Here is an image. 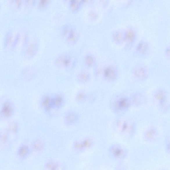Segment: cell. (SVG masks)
I'll use <instances>...</instances> for the list:
<instances>
[{
	"mask_svg": "<svg viewBox=\"0 0 170 170\" xmlns=\"http://www.w3.org/2000/svg\"><path fill=\"white\" fill-rule=\"evenodd\" d=\"M144 99L142 95L139 94H136L133 96L131 100H130L131 103H132L135 105L139 106L143 103Z\"/></svg>",
	"mask_w": 170,
	"mask_h": 170,
	"instance_id": "2e32d148",
	"label": "cell"
},
{
	"mask_svg": "<svg viewBox=\"0 0 170 170\" xmlns=\"http://www.w3.org/2000/svg\"><path fill=\"white\" fill-rule=\"evenodd\" d=\"M44 147L43 144L40 141H37L33 145L34 149L37 151H40L43 149Z\"/></svg>",
	"mask_w": 170,
	"mask_h": 170,
	"instance_id": "cb8c5ba5",
	"label": "cell"
},
{
	"mask_svg": "<svg viewBox=\"0 0 170 170\" xmlns=\"http://www.w3.org/2000/svg\"><path fill=\"white\" fill-rule=\"evenodd\" d=\"M18 33L12 31H9L6 35L5 46L8 49L13 48L17 45Z\"/></svg>",
	"mask_w": 170,
	"mask_h": 170,
	"instance_id": "5b68a950",
	"label": "cell"
},
{
	"mask_svg": "<svg viewBox=\"0 0 170 170\" xmlns=\"http://www.w3.org/2000/svg\"><path fill=\"white\" fill-rule=\"evenodd\" d=\"M42 104L47 110L49 109L53 105V100L48 97H45L43 100Z\"/></svg>",
	"mask_w": 170,
	"mask_h": 170,
	"instance_id": "d6986e66",
	"label": "cell"
},
{
	"mask_svg": "<svg viewBox=\"0 0 170 170\" xmlns=\"http://www.w3.org/2000/svg\"><path fill=\"white\" fill-rule=\"evenodd\" d=\"M0 140L3 144H6L8 141V136L6 133L2 134L0 136Z\"/></svg>",
	"mask_w": 170,
	"mask_h": 170,
	"instance_id": "484cf974",
	"label": "cell"
},
{
	"mask_svg": "<svg viewBox=\"0 0 170 170\" xmlns=\"http://www.w3.org/2000/svg\"><path fill=\"white\" fill-rule=\"evenodd\" d=\"M60 167L59 163L54 160H50L46 162L45 166L46 170H59Z\"/></svg>",
	"mask_w": 170,
	"mask_h": 170,
	"instance_id": "9a60e30c",
	"label": "cell"
},
{
	"mask_svg": "<svg viewBox=\"0 0 170 170\" xmlns=\"http://www.w3.org/2000/svg\"><path fill=\"white\" fill-rule=\"evenodd\" d=\"M84 98V95L82 93H80V94H79L78 96V99H79V100H80V101H82Z\"/></svg>",
	"mask_w": 170,
	"mask_h": 170,
	"instance_id": "4dcf8cb0",
	"label": "cell"
},
{
	"mask_svg": "<svg viewBox=\"0 0 170 170\" xmlns=\"http://www.w3.org/2000/svg\"><path fill=\"white\" fill-rule=\"evenodd\" d=\"M85 61V63L88 66H91L94 64V58L91 55H88L86 56Z\"/></svg>",
	"mask_w": 170,
	"mask_h": 170,
	"instance_id": "7402d4cb",
	"label": "cell"
},
{
	"mask_svg": "<svg viewBox=\"0 0 170 170\" xmlns=\"http://www.w3.org/2000/svg\"><path fill=\"white\" fill-rule=\"evenodd\" d=\"M38 48V45L36 42H32L28 45L25 51V56L31 57L36 53Z\"/></svg>",
	"mask_w": 170,
	"mask_h": 170,
	"instance_id": "4fadbf2b",
	"label": "cell"
},
{
	"mask_svg": "<svg viewBox=\"0 0 170 170\" xmlns=\"http://www.w3.org/2000/svg\"><path fill=\"white\" fill-rule=\"evenodd\" d=\"M9 129L10 131L14 132H17L18 130V127L16 123H12L9 125Z\"/></svg>",
	"mask_w": 170,
	"mask_h": 170,
	"instance_id": "4316f807",
	"label": "cell"
},
{
	"mask_svg": "<svg viewBox=\"0 0 170 170\" xmlns=\"http://www.w3.org/2000/svg\"><path fill=\"white\" fill-rule=\"evenodd\" d=\"M63 102L62 97L60 96L57 97L56 98L53 100V105L57 107L61 105Z\"/></svg>",
	"mask_w": 170,
	"mask_h": 170,
	"instance_id": "d4e9b609",
	"label": "cell"
},
{
	"mask_svg": "<svg viewBox=\"0 0 170 170\" xmlns=\"http://www.w3.org/2000/svg\"><path fill=\"white\" fill-rule=\"evenodd\" d=\"M82 1H72L70 4V7L72 10L76 11L80 8Z\"/></svg>",
	"mask_w": 170,
	"mask_h": 170,
	"instance_id": "ffe728a7",
	"label": "cell"
},
{
	"mask_svg": "<svg viewBox=\"0 0 170 170\" xmlns=\"http://www.w3.org/2000/svg\"><path fill=\"white\" fill-rule=\"evenodd\" d=\"M94 144L92 139H86L81 142H76L74 144V147L76 150L81 152L91 148Z\"/></svg>",
	"mask_w": 170,
	"mask_h": 170,
	"instance_id": "52a82bcc",
	"label": "cell"
},
{
	"mask_svg": "<svg viewBox=\"0 0 170 170\" xmlns=\"http://www.w3.org/2000/svg\"><path fill=\"white\" fill-rule=\"evenodd\" d=\"M159 170H167V169H160Z\"/></svg>",
	"mask_w": 170,
	"mask_h": 170,
	"instance_id": "d6a6232c",
	"label": "cell"
},
{
	"mask_svg": "<svg viewBox=\"0 0 170 170\" xmlns=\"http://www.w3.org/2000/svg\"><path fill=\"white\" fill-rule=\"evenodd\" d=\"M143 137L144 140L147 142H154L158 138V132L155 128H150L144 132Z\"/></svg>",
	"mask_w": 170,
	"mask_h": 170,
	"instance_id": "8992f818",
	"label": "cell"
},
{
	"mask_svg": "<svg viewBox=\"0 0 170 170\" xmlns=\"http://www.w3.org/2000/svg\"><path fill=\"white\" fill-rule=\"evenodd\" d=\"M118 127L120 132L126 136L131 137L135 132V128L133 123L127 121H120L118 123Z\"/></svg>",
	"mask_w": 170,
	"mask_h": 170,
	"instance_id": "3957f363",
	"label": "cell"
},
{
	"mask_svg": "<svg viewBox=\"0 0 170 170\" xmlns=\"http://www.w3.org/2000/svg\"><path fill=\"white\" fill-rule=\"evenodd\" d=\"M90 17L93 18H96L97 17V15L96 13L94 12H92L90 13Z\"/></svg>",
	"mask_w": 170,
	"mask_h": 170,
	"instance_id": "f546056e",
	"label": "cell"
},
{
	"mask_svg": "<svg viewBox=\"0 0 170 170\" xmlns=\"http://www.w3.org/2000/svg\"><path fill=\"white\" fill-rule=\"evenodd\" d=\"M136 36V33L134 30L129 29L125 32L124 38L129 43H131L135 41Z\"/></svg>",
	"mask_w": 170,
	"mask_h": 170,
	"instance_id": "5bb4252c",
	"label": "cell"
},
{
	"mask_svg": "<svg viewBox=\"0 0 170 170\" xmlns=\"http://www.w3.org/2000/svg\"><path fill=\"white\" fill-rule=\"evenodd\" d=\"M154 97L161 106H164L167 100L166 93L164 90L160 89L157 91L154 94Z\"/></svg>",
	"mask_w": 170,
	"mask_h": 170,
	"instance_id": "8fae6325",
	"label": "cell"
},
{
	"mask_svg": "<svg viewBox=\"0 0 170 170\" xmlns=\"http://www.w3.org/2000/svg\"><path fill=\"white\" fill-rule=\"evenodd\" d=\"M29 152L28 147L26 145H23L19 149L18 154L21 157H25L28 154Z\"/></svg>",
	"mask_w": 170,
	"mask_h": 170,
	"instance_id": "ac0fdd59",
	"label": "cell"
},
{
	"mask_svg": "<svg viewBox=\"0 0 170 170\" xmlns=\"http://www.w3.org/2000/svg\"><path fill=\"white\" fill-rule=\"evenodd\" d=\"M62 34L69 43H74L78 40V33L73 27H65L63 30Z\"/></svg>",
	"mask_w": 170,
	"mask_h": 170,
	"instance_id": "277c9868",
	"label": "cell"
},
{
	"mask_svg": "<svg viewBox=\"0 0 170 170\" xmlns=\"http://www.w3.org/2000/svg\"><path fill=\"white\" fill-rule=\"evenodd\" d=\"M80 78L82 79L83 80H87L89 79L90 76L89 74L86 73H81L80 76Z\"/></svg>",
	"mask_w": 170,
	"mask_h": 170,
	"instance_id": "f1b7e54d",
	"label": "cell"
},
{
	"mask_svg": "<svg viewBox=\"0 0 170 170\" xmlns=\"http://www.w3.org/2000/svg\"><path fill=\"white\" fill-rule=\"evenodd\" d=\"M71 59L68 56L62 55L60 56L56 60V64L60 66L68 67L70 65Z\"/></svg>",
	"mask_w": 170,
	"mask_h": 170,
	"instance_id": "7c38bea8",
	"label": "cell"
},
{
	"mask_svg": "<svg viewBox=\"0 0 170 170\" xmlns=\"http://www.w3.org/2000/svg\"><path fill=\"white\" fill-rule=\"evenodd\" d=\"M170 139L169 137H167L165 140L164 148L165 152L167 154L169 155L170 153Z\"/></svg>",
	"mask_w": 170,
	"mask_h": 170,
	"instance_id": "603a6c76",
	"label": "cell"
},
{
	"mask_svg": "<svg viewBox=\"0 0 170 170\" xmlns=\"http://www.w3.org/2000/svg\"><path fill=\"white\" fill-rule=\"evenodd\" d=\"M166 53L167 56H169V48H167L166 51Z\"/></svg>",
	"mask_w": 170,
	"mask_h": 170,
	"instance_id": "1f68e13d",
	"label": "cell"
},
{
	"mask_svg": "<svg viewBox=\"0 0 170 170\" xmlns=\"http://www.w3.org/2000/svg\"><path fill=\"white\" fill-rule=\"evenodd\" d=\"M148 49V44L143 41L139 42L136 48L137 52L141 54H145L147 52Z\"/></svg>",
	"mask_w": 170,
	"mask_h": 170,
	"instance_id": "e0dca14e",
	"label": "cell"
},
{
	"mask_svg": "<svg viewBox=\"0 0 170 170\" xmlns=\"http://www.w3.org/2000/svg\"><path fill=\"white\" fill-rule=\"evenodd\" d=\"M134 75L137 79L139 80H144L147 78L148 73L145 67L142 66L136 67L133 69Z\"/></svg>",
	"mask_w": 170,
	"mask_h": 170,
	"instance_id": "30bf717a",
	"label": "cell"
},
{
	"mask_svg": "<svg viewBox=\"0 0 170 170\" xmlns=\"http://www.w3.org/2000/svg\"><path fill=\"white\" fill-rule=\"evenodd\" d=\"M108 154L111 159L121 162L127 159L128 156L129 151L122 144L114 143L109 146Z\"/></svg>",
	"mask_w": 170,
	"mask_h": 170,
	"instance_id": "6da1fadb",
	"label": "cell"
},
{
	"mask_svg": "<svg viewBox=\"0 0 170 170\" xmlns=\"http://www.w3.org/2000/svg\"><path fill=\"white\" fill-rule=\"evenodd\" d=\"M14 108L12 104L9 101H6L2 105L0 115L4 118H8L12 116Z\"/></svg>",
	"mask_w": 170,
	"mask_h": 170,
	"instance_id": "ba28073f",
	"label": "cell"
},
{
	"mask_svg": "<svg viewBox=\"0 0 170 170\" xmlns=\"http://www.w3.org/2000/svg\"><path fill=\"white\" fill-rule=\"evenodd\" d=\"M104 74L105 78L109 81H115L118 76L117 69L113 66L107 67L104 70Z\"/></svg>",
	"mask_w": 170,
	"mask_h": 170,
	"instance_id": "9c48e42d",
	"label": "cell"
},
{
	"mask_svg": "<svg viewBox=\"0 0 170 170\" xmlns=\"http://www.w3.org/2000/svg\"><path fill=\"white\" fill-rule=\"evenodd\" d=\"M49 1H41L39 3V6L41 8H44L47 5L49 2Z\"/></svg>",
	"mask_w": 170,
	"mask_h": 170,
	"instance_id": "83f0119b",
	"label": "cell"
},
{
	"mask_svg": "<svg viewBox=\"0 0 170 170\" xmlns=\"http://www.w3.org/2000/svg\"><path fill=\"white\" fill-rule=\"evenodd\" d=\"M114 37L116 42L120 43L124 38V36L121 32L118 31L114 35Z\"/></svg>",
	"mask_w": 170,
	"mask_h": 170,
	"instance_id": "44dd1931",
	"label": "cell"
},
{
	"mask_svg": "<svg viewBox=\"0 0 170 170\" xmlns=\"http://www.w3.org/2000/svg\"><path fill=\"white\" fill-rule=\"evenodd\" d=\"M112 110L116 113H124L131 105V100L124 95H120L114 99L111 102Z\"/></svg>",
	"mask_w": 170,
	"mask_h": 170,
	"instance_id": "7a4b0ae2",
	"label": "cell"
}]
</instances>
